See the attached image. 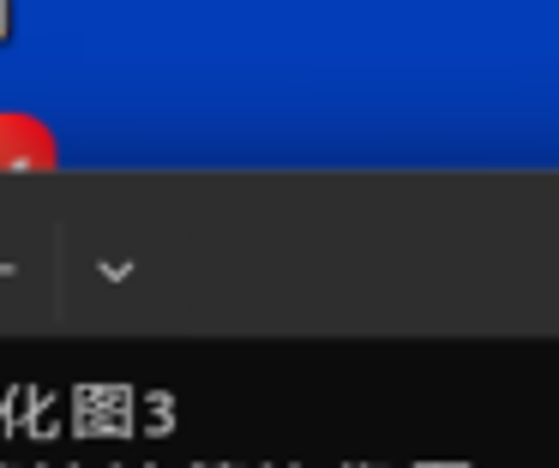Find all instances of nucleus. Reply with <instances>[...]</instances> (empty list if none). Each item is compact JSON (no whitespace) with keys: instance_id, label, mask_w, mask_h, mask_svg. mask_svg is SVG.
Wrapping results in <instances>:
<instances>
[{"instance_id":"obj_4","label":"nucleus","mask_w":559,"mask_h":468,"mask_svg":"<svg viewBox=\"0 0 559 468\" xmlns=\"http://www.w3.org/2000/svg\"><path fill=\"white\" fill-rule=\"evenodd\" d=\"M415 468H463V463H415Z\"/></svg>"},{"instance_id":"obj_2","label":"nucleus","mask_w":559,"mask_h":468,"mask_svg":"<svg viewBox=\"0 0 559 468\" xmlns=\"http://www.w3.org/2000/svg\"><path fill=\"white\" fill-rule=\"evenodd\" d=\"M0 432L7 439H61V403H55V391H43V384H13V391L0 396Z\"/></svg>"},{"instance_id":"obj_5","label":"nucleus","mask_w":559,"mask_h":468,"mask_svg":"<svg viewBox=\"0 0 559 468\" xmlns=\"http://www.w3.org/2000/svg\"><path fill=\"white\" fill-rule=\"evenodd\" d=\"M43 468H85V463H43Z\"/></svg>"},{"instance_id":"obj_3","label":"nucleus","mask_w":559,"mask_h":468,"mask_svg":"<svg viewBox=\"0 0 559 468\" xmlns=\"http://www.w3.org/2000/svg\"><path fill=\"white\" fill-rule=\"evenodd\" d=\"M139 420H145L151 439H169L175 420H181V408H175V396H169V391H145V403H139Z\"/></svg>"},{"instance_id":"obj_9","label":"nucleus","mask_w":559,"mask_h":468,"mask_svg":"<svg viewBox=\"0 0 559 468\" xmlns=\"http://www.w3.org/2000/svg\"><path fill=\"white\" fill-rule=\"evenodd\" d=\"M0 468H13V463H0Z\"/></svg>"},{"instance_id":"obj_6","label":"nucleus","mask_w":559,"mask_h":468,"mask_svg":"<svg viewBox=\"0 0 559 468\" xmlns=\"http://www.w3.org/2000/svg\"><path fill=\"white\" fill-rule=\"evenodd\" d=\"M193 468H235V463H193Z\"/></svg>"},{"instance_id":"obj_7","label":"nucleus","mask_w":559,"mask_h":468,"mask_svg":"<svg viewBox=\"0 0 559 468\" xmlns=\"http://www.w3.org/2000/svg\"><path fill=\"white\" fill-rule=\"evenodd\" d=\"M343 468H379V463H343Z\"/></svg>"},{"instance_id":"obj_8","label":"nucleus","mask_w":559,"mask_h":468,"mask_svg":"<svg viewBox=\"0 0 559 468\" xmlns=\"http://www.w3.org/2000/svg\"><path fill=\"white\" fill-rule=\"evenodd\" d=\"M115 468H127V463H115ZM145 468H157V463H145Z\"/></svg>"},{"instance_id":"obj_1","label":"nucleus","mask_w":559,"mask_h":468,"mask_svg":"<svg viewBox=\"0 0 559 468\" xmlns=\"http://www.w3.org/2000/svg\"><path fill=\"white\" fill-rule=\"evenodd\" d=\"M139 391L133 384H79L73 391V432L79 439H133Z\"/></svg>"}]
</instances>
